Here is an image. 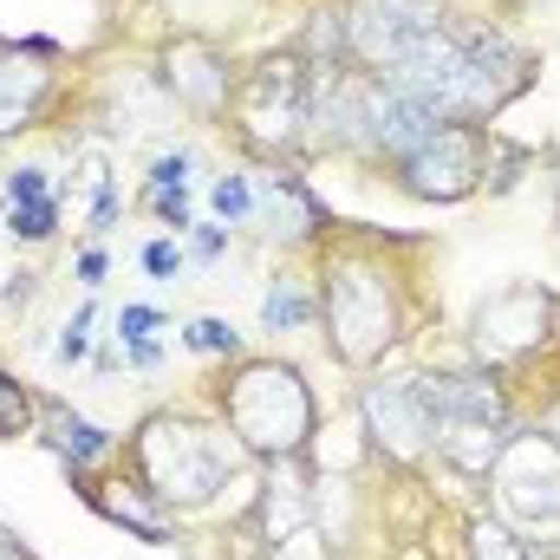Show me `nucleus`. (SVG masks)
Instances as JSON below:
<instances>
[{"label": "nucleus", "instance_id": "nucleus-11", "mask_svg": "<svg viewBox=\"0 0 560 560\" xmlns=\"http://www.w3.org/2000/svg\"><path fill=\"white\" fill-rule=\"evenodd\" d=\"M66 66L72 59L52 39H0V138L39 131L59 112V98L72 85Z\"/></svg>", "mask_w": 560, "mask_h": 560}, {"label": "nucleus", "instance_id": "nucleus-8", "mask_svg": "<svg viewBox=\"0 0 560 560\" xmlns=\"http://www.w3.org/2000/svg\"><path fill=\"white\" fill-rule=\"evenodd\" d=\"M535 46L528 39H515L495 13H482V26H476V46H469V59L456 66V79H450V92H443V118H463V125H495L528 85H535Z\"/></svg>", "mask_w": 560, "mask_h": 560}, {"label": "nucleus", "instance_id": "nucleus-19", "mask_svg": "<svg viewBox=\"0 0 560 560\" xmlns=\"http://www.w3.org/2000/svg\"><path fill=\"white\" fill-rule=\"evenodd\" d=\"M209 209L222 229H255V170H222L209 183Z\"/></svg>", "mask_w": 560, "mask_h": 560}, {"label": "nucleus", "instance_id": "nucleus-9", "mask_svg": "<svg viewBox=\"0 0 560 560\" xmlns=\"http://www.w3.org/2000/svg\"><path fill=\"white\" fill-rule=\"evenodd\" d=\"M359 418L372 450L392 463V469H430L436 463V405H430V385L418 372H372L359 378Z\"/></svg>", "mask_w": 560, "mask_h": 560}, {"label": "nucleus", "instance_id": "nucleus-2", "mask_svg": "<svg viewBox=\"0 0 560 560\" xmlns=\"http://www.w3.org/2000/svg\"><path fill=\"white\" fill-rule=\"evenodd\" d=\"M118 469L138 482L163 515L183 522V515L222 509L229 482L248 476V469H261V463L235 443V430L215 418L209 398H196V405H156V411L125 436Z\"/></svg>", "mask_w": 560, "mask_h": 560}, {"label": "nucleus", "instance_id": "nucleus-17", "mask_svg": "<svg viewBox=\"0 0 560 560\" xmlns=\"http://www.w3.org/2000/svg\"><path fill=\"white\" fill-rule=\"evenodd\" d=\"M463 560H535V548L495 515V509H476L463 522Z\"/></svg>", "mask_w": 560, "mask_h": 560}, {"label": "nucleus", "instance_id": "nucleus-29", "mask_svg": "<svg viewBox=\"0 0 560 560\" xmlns=\"http://www.w3.org/2000/svg\"><path fill=\"white\" fill-rule=\"evenodd\" d=\"M72 275H79V287H85V293H98V287H105V275H112V255H105V248L92 242V248H79Z\"/></svg>", "mask_w": 560, "mask_h": 560}, {"label": "nucleus", "instance_id": "nucleus-27", "mask_svg": "<svg viewBox=\"0 0 560 560\" xmlns=\"http://www.w3.org/2000/svg\"><path fill=\"white\" fill-rule=\"evenodd\" d=\"M189 170H196L189 150H163V156L143 170V189H189Z\"/></svg>", "mask_w": 560, "mask_h": 560}, {"label": "nucleus", "instance_id": "nucleus-22", "mask_svg": "<svg viewBox=\"0 0 560 560\" xmlns=\"http://www.w3.org/2000/svg\"><path fill=\"white\" fill-rule=\"evenodd\" d=\"M156 332H170V313L150 306V300H125V306L112 313V339H118V346H138V339H156Z\"/></svg>", "mask_w": 560, "mask_h": 560}, {"label": "nucleus", "instance_id": "nucleus-28", "mask_svg": "<svg viewBox=\"0 0 560 560\" xmlns=\"http://www.w3.org/2000/svg\"><path fill=\"white\" fill-rule=\"evenodd\" d=\"M183 242H189V261H196V268H215V261L229 255V229H222V222H196Z\"/></svg>", "mask_w": 560, "mask_h": 560}, {"label": "nucleus", "instance_id": "nucleus-30", "mask_svg": "<svg viewBox=\"0 0 560 560\" xmlns=\"http://www.w3.org/2000/svg\"><path fill=\"white\" fill-rule=\"evenodd\" d=\"M528 423H535V430H541V436H548V443L560 450V385L548 392V398H541V405H535V411H528Z\"/></svg>", "mask_w": 560, "mask_h": 560}, {"label": "nucleus", "instance_id": "nucleus-1", "mask_svg": "<svg viewBox=\"0 0 560 560\" xmlns=\"http://www.w3.org/2000/svg\"><path fill=\"white\" fill-rule=\"evenodd\" d=\"M430 242H398L385 229L332 222L313 248V293H319V339L326 359L352 378L385 372L398 346H411L430 300H423Z\"/></svg>", "mask_w": 560, "mask_h": 560}, {"label": "nucleus", "instance_id": "nucleus-32", "mask_svg": "<svg viewBox=\"0 0 560 560\" xmlns=\"http://www.w3.org/2000/svg\"><path fill=\"white\" fill-rule=\"evenodd\" d=\"M13 287H0V300H7V306H26V300H33V293H39V275H33V268H13Z\"/></svg>", "mask_w": 560, "mask_h": 560}, {"label": "nucleus", "instance_id": "nucleus-20", "mask_svg": "<svg viewBox=\"0 0 560 560\" xmlns=\"http://www.w3.org/2000/svg\"><path fill=\"white\" fill-rule=\"evenodd\" d=\"M183 352H196V359H242L248 346H242V332H235V319H222V313H196V319H183Z\"/></svg>", "mask_w": 560, "mask_h": 560}, {"label": "nucleus", "instance_id": "nucleus-3", "mask_svg": "<svg viewBox=\"0 0 560 560\" xmlns=\"http://www.w3.org/2000/svg\"><path fill=\"white\" fill-rule=\"evenodd\" d=\"M469 359L502 378L515 411L528 418L560 385V293L541 280H509L482 293L469 313Z\"/></svg>", "mask_w": 560, "mask_h": 560}, {"label": "nucleus", "instance_id": "nucleus-23", "mask_svg": "<svg viewBox=\"0 0 560 560\" xmlns=\"http://www.w3.org/2000/svg\"><path fill=\"white\" fill-rule=\"evenodd\" d=\"M92 326H98V300H79L72 319L59 326V346H52L59 365H85V359H92Z\"/></svg>", "mask_w": 560, "mask_h": 560}, {"label": "nucleus", "instance_id": "nucleus-6", "mask_svg": "<svg viewBox=\"0 0 560 560\" xmlns=\"http://www.w3.org/2000/svg\"><path fill=\"white\" fill-rule=\"evenodd\" d=\"M495 515L528 541V548H548L560 555V450L535 430L528 418H515L495 469L482 476Z\"/></svg>", "mask_w": 560, "mask_h": 560}, {"label": "nucleus", "instance_id": "nucleus-16", "mask_svg": "<svg viewBox=\"0 0 560 560\" xmlns=\"http://www.w3.org/2000/svg\"><path fill=\"white\" fill-rule=\"evenodd\" d=\"M306 326H319V293H313V268H275L268 280V293H261V332H306Z\"/></svg>", "mask_w": 560, "mask_h": 560}, {"label": "nucleus", "instance_id": "nucleus-5", "mask_svg": "<svg viewBox=\"0 0 560 560\" xmlns=\"http://www.w3.org/2000/svg\"><path fill=\"white\" fill-rule=\"evenodd\" d=\"M306 105H313V59L300 46H280V52H261L255 66H242L222 131L255 163L300 170L306 163Z\"/></svg>", "mask_w": 560, "mask_h": 560}, {"label": "nucleus", "instance_id": "nucleus-10", "mask_svg": "<svg viewBox=\"0 0 560 560\" xmlns=\"http://www.w3.org/2000/svg\"><path fill=\"white\" fill-rule=\"evenodd\" d=\"M235 79H242V66H235L229 46H215L209 33H176V39L156 46V85H163V98H170L183 118H196V125H215V131H222L229 98H235Z\"/></svg>", "mask_w": 560, "mask_h": 560}, {"label": "nucleus", "instance_id": "nucleus-36", "mask_svg": "<svg viewBox=\"0 0 560 560\" xmlns=\"http://www.w3.org/2000/svg\"><path fill=\"white\" fill-rule=\"evenodd\" d=\"M535 560H560V555H535Z\"/></svg>", "mask_w": 560, "mask_h": 560}, {"label": "nucleus", "instance_id": "nucleus-33", "mask_svg": "<svg viewBox=\"0 0 560 560\" xmlns=\"http://www.w3.org/2000/svg\"><path fill=\"white\" fill-rule=\"evenodd\" d=\"M0 560H39V555H33L20 535H7V528H0Z\"/></svg>", "mask_w": 560, "mask_h": 560}, {"label": "nucleus", "instance_id": "nucleus-4", "mask_svg": "<svg viewBox=\"0 0 560 560\" xmlns=\"http://www.w3.org/2000/svg\"><path fill=\"white\" fill-rule=\"evenodd\" d=\"M215 418L235 430V443L255 463H287V456H313L319 436V398L306 385V372L280 352H242L229 359V372L209 385Z\"/></svg>", "mask_w": 560, "mask_h": 560}, {"label": "nucleus", "instance_id": "nucleus-24", "mask_svg": "<svg viewBox=\"0 0 560 560\" xmlns=\"http://www.w3.org/2000/svg\"><path fill=\"white\" fill-rule=\"evenodd\" d=\"M138 209H150V215H156V222H163V229H170L176 242H183V235L196 229V209H189V189H143V196H138Z\"/></svg>", "mask_w": 560, "mask_h": 560}, {"label": "nucleus", "instance_id": "nucleus-14", "mask_svg": "<svg viewBox=\"0 0 560 560\" xmlns=\"http://www.w3.org/2000/svg\"><path fill=\"white\" fill-rule=\"evenodd\" d=\"M79 495H85V509H92V515H105L112 528L138 535V541H150V548H176V515H163V509L143 495L118 463H112V469L79 476Z\"/></svg>", "mask_w": 560, "mask_h": 560}, {"label": "nucleus", "instance_id": "nucleus-21", "mask_svg": "<svg viewBox=\"0 0 560 560\" xmlns=\"http://www.w3.org/2000/svg\"><path fill=\"white\" fill-rule=\"evenodd\" d=\"M26 436H39V392L0 372V443H26Z\"/></svg>", "mask_w": 560, "mask_h": 560}, {"label": "nucleus", "instance_id": "nucleus-34", "mask_svg": "<svg viewBox=\"0 0 560 560\" xmlns=\"http://www.w3.org/2000/svg\"><path fill=\"white\" fill-rule=\"evenodd\" d=\"M509 13H535V7H548V0H502Z\"/></svg>", "mask_w": 560, "mask_h": 560}, {"label": "nucleus", "instance_id": "nucleus-31", "mask_svg": "<svg viewBox=\"0 0 560 560\" xmlns=\"http://www.w3.org/2000/svg\"><path fill=\"white\" fill-rule=\"evenodd\" d=\"M118 352H125L131 372H156L163 365V339H138V346H118Z\"/></svg>", "mask_w": 560, "mask_h": 560}, {"label": "nucleus", "instance_id": "nucleus-13", "mask_svg": "<svg viewBox=\"0 0 560 560\" xmlns=\"http://www.w3.org/2000/svg\"><path fill=\"white\" fill-rule=\"evenodd\" d=\"M255 229L280 255H313L332 222H326L319 196L306 189V176L293 163H255Z\"/></svg>", "mask_w": 560, "mask_h": 560}, {"label": "nucleus", "instance_id": "nucleus-15", "mask_svg": "<svg viewBox=\"0 0 560 560\" xmlns=\"http://www.w3.org/2000/svg\"><path fill=\"white\" fill-rule=\"evenodd\" d=\"M39 443L66 463V476L79 482V476H92V469H112L118 463V436L105 430V423L79 418L72 405H59V398H39Z\"/></svg>", "mask_w": 560, "mask_h": 560}, {"label": "nucleus", "instance_id": "nucleus-35", "mask_svg": "<svg viewBox=\"0 0 560 560\" xmlns=\"http://www.w3.org/2000/svg\"><path fill=\"white\" fill-rule=\"evenodd\" d=\"M555 215H560V170H555Z\"/></svg>", "mask_w": 560, "mask_h": 560}, {"label": "nucleus", "instance_id": "nucleus-18", "mask_svg": "<svg viewBox=\"0 0 560 560\" xmlns=\"http://www.w3.org/2000/svg\"><path fill=\"white\" fill-rule=\"evenodd\" d=\"M59 222H66V196H46V202H7V235L20 242V248H46L52 235H59Z\"/></svg>", "mask_w": 560, "mask_h": 560}, {"label": "nucleus", "instance_id": "nucleus-7", "mask_svg": "<svg viewBox=\"0 0 560 560\" xmlns=\"http://www.w3.org/2000/svg\"><path fill=\"white\" fill-rule=\"evenodd\" d=\"M489 143H495V125H463V118H443L430 138L398 156L385 176L398 196L411 202H430V209H456L469 196H482L489 183Z\"/></svg>", "mask_w": 560, "mask_h": 560}, {"label": "nucleus", "instance_id": "nucleus-26", "mask_svg": "<svg viewBox=\"0 0 560 560\" xmlns=\"http://www.w3.org/2000/svg\"><path fill=\"white\" fill-rule=\"evenodd\" d=\"M138 261H143V275L150 280H176L183 268H189V248H183L176 235H156V242H143Z\"/></svg>", "mask_w": 560, "mask_h": 560}, {"label": "nucleus", "instance_id": "nucleus-25", "mask_svg": "<svg viewBox=\"0 0 560 560\" xmlns=\"http://www.w3.org/2000/svg\"><path fill=\"white\" fill-rule=\"evenodd\" d=\"M0 196H7V202H46V196H59V183H52L46 163H13V170L0 176Z\"/></svg>", "mask_w": 560, "mask_h": 560}, {"label": "nucleus", "instance_id": "nucleus-12", "mask_svg": "<svg viewBox=\"0 0 560 560\" xmlns=\"http://www.w3.org/2000/svg\"><path fill=\"white\" fill-rule=\"evenodd\" d=\"M443 13H450V0H339L346 66H359V72L398 66Z\"/></svg>", "mask_w": 560, "mask_h": 560}]
</instances>
